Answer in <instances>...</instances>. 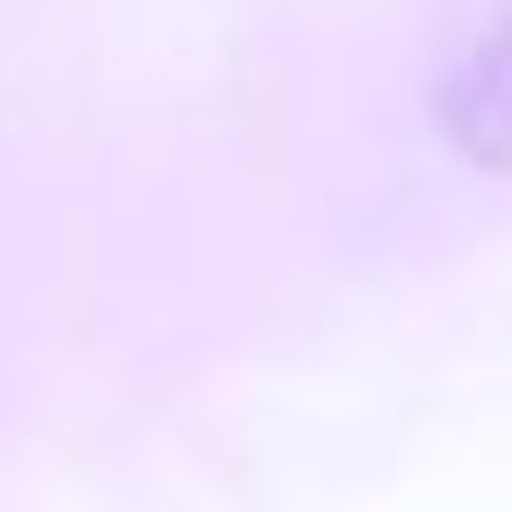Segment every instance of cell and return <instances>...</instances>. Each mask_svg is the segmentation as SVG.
I'll use <instances>...</instances> for the list:
<instances>
[{
	"label": "cell",
	"mask_w": 512,
	"mask_h": 512,
	"mask_svg": "<svg viewBox=\"0 0 512 512\" xmlns=\"http://www.w3.org/2000/svg\"><path fill=\"white\" fill-rule=\"evenodd\" d=\"M427 124L484 181H512V0L475 19L427 76Z\"/></svg>",
	"instance_id": "6da1fadb"
}]
</instances>
